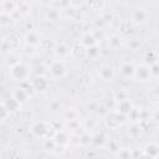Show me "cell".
<instances>
[{
    "label": "cell",
    "mask_w": 159,
    "mask_h": 159,
    "mask_svg": "<svg viewBox=\"0 0 159 159\" xmlns=\"http://www.w3.org/2000/svg\"><path fill=\"white\" fill-rule=\"evenodd\" d=\"M30 132L32 133L34 137L40 138V139L52 138L53 134L56 133L55 129L51 127V123L45 122V120H37V122L32 123L30 127Z\"/></svg>",
    "instance_id": "cell-1"
},
{
    "label": "cell",
    "mask_w": 159,
    "mask_h": 159,
    "mask_svg": "<svg viewBox=\"0 0 159 159\" xmlns=\"http://www.w3.org/2000/svg\"><path fill=\"white\" fill-rule=\"evenodd\" d=\"M47 73L52 80H61L67 73V66L63 60H52L47 66Z\"/></svg>",
    "instance_id": "cell-2"
},
{
    "label": "cell",
    "mask_w": 159,
    "mask_h": 159,
    "mask_svg": "<svg viewBox=\"0 0 159 159\" xmlns=\"http://www.w3.org/2000/svg\"><path fill=\"white\" fill-rule=\"evenodd\" d=\"M9 77L12 81L25 82L30 77V70L24 62H20V63L12 66L11 68H9Z\"/></svg>",
    "instance_id": "cell-3"
},
{
    "label": "cell",
    "mask_w": 159,
    "mask_h": 159,
    "mask_svg": "<svg viewBox=\"0 0 159 159\" xmlns=\"http://www.w3.org/2000/svg\"><path fill=\"white\" fill-rule=\"evenodd\" d=\"M19 47H20V39L15 34L7 35L1 41V50H2V55L4 56H6L7 53H10L12 51L19 50Z\"/></svg>",
    "instance_id": "cell-4"
},
{
    "label": "cell",
    "mask_w": 159,
    "mask_h": 159,
    "mask_svg": "<svg viewBox=\"0 0 159 159\" xmlns=\"http://www.w3.org/2000/svg\"><path fill=\"white\" fill-rule=\"evenodd\" d=\"M127 117L122 116L120 113H118L117 111H111L106 114L104 117V123L108 128H112V129H116V128H119L123 122L125 120Z\"/></svg>",
    "instance_id": "cell-5"
},
{
    "label": "cell",
    "mask_w": 159,
    "mask_h": 159,
    "mask_svg": "<svg viewBox=\"0 0 159 159\" xmlns=\"http://www.w3.org/2000/svg\"><path fill=\"white\" fill-rule=\"evenodd\" d=\"M153 78L152 72H150V67L145 63H140L138 66H135V71H134V80L138 82H148Z\"/></svg>",
    "instance_id": "cell-6"
},
{
    "label": "cell",
    "mask_w": 159,
    "mask_h": 159,
    "mask_svg": "<svg viewBox=\"0 0 159 159\" xmlns=\"http://www.w3.org/2000/svg\"><path fill=\"white\" fill-rule=\"evenodd\" d=\"M24 41H25V45H27V46L37 47V46L41 45L42 39H41V35H40V32H39L37 30L31 29V30H29V31L25 34Z\"/></svg>",
    "instance_id": "cell-7"
},
{
    "label": "cell",
    "mask_w": 159,
    "mask_h": 159,
    "mask_svg": "<svg viewBox=\"0 0 159 159\" xmlns=\"http://www.w3.org/2000/svg\"><path fill=\"white\" fill-rule=\"evenodd\" d=\"M97 75L104 82H112L116 78V71L109 65H101L97 68Z\"/></svg>",
    "instance_id": "cell-8"
},
{
    "label": "cell",
    "mask_w": 159,
    "mask_h": 159,
    "mask_svg": "<svg viewBox=\"0 0 159 159\" xmlns=\"http://www.w3.org/2000/svg\"><path fill=\"white\" fill-rule=\"evenodd\" d=\"M147 19H148V11H147L144 7L139 6V7H135V9L132 11L130 21H132L133 24H137V25L143 24V22H145Z\"/></svg>",
    "instance_id": "cell-9"
},
{
    "label": "cell",
    "mask_w": 159,
    "mask_h": 159,
    "mask_svg": "<svg viewBox=\"0 0 159 159\" xmlns=\"http://www.w3.org/2000/svg\"><path fill=\"white\" fill-rule=\"evenodd\" d=\"M31 87H32V89H35L37 92H42V91L47 89V87H48L47 77L46 76H41V75H36L31 80Z\"/></svg>",
    "instance_id": "cell-10"
},
{
    "label": "cell",
    "mask_w": 159,
    "mask_h": 159,
    "mask_svg": "<svg viewBox=\"0 0 159 159\" xmlns=\"http://www.w3.org/2000/svg\"><path fill=\"white\" fill-rule=\"evenodd\" d=\"M71 56L75 60H86V58H88V56H87V47H84L81 42H76L71 47Z\"/></svg>",
    "instance_id": "cell-11"
},
{
    "label": "cell",
    "mask_w": 159,
    "mask_h": 159,
    "mask_svg": "<svg viewBox=\"0 0 159 159\" xmlns=\"http://www.w3.org/2000/svg\"><path fill=\"white\" fill-rule=\"evenodd\" d=\"M133 108H134V106H133L132 101H130L129 98H127V99H123V101L117 102L116 111H117L118 113H120L122 116L128 117V116H129V113L132 112V109H133Z\"/></svg>",
    "instance_id": "cell-12"
},
{
    "label": "cell",
    "mask_w": 159,
    "mask_h": 159,
    "mask_svg": "<svg viewBox=\"0 0 159 159\" xmlns=\"http://www.w3.org/2000/svg\"><path fill=\"white\" fill-rule=\"evenodd\" d=\"M119 73L122 77L124 78H134V71H135V66H133L130 62H122L118 67Z\"/></svg>",
    "instance_id": "cell-13"
},
{
    "label": "cell",
    "mask_w": 159,
    "mask_h": 159,
    "mask_svg": "<svg viewBox=\"0 0 159 159\" xmlns=\"http://www.w3.org/2000/svg\"><path fill=\"white\" fill-rule=\"evenodd\" d=\"M1 103L6 107V109H7L10 113L17 112V111L20 109V107H21V103H20L14 96H10V97H7V98H4Z\"/></svg>",
    "instance_id": "cell-14"
},
{
    "label": "cell",
    "mask_w": 159,
    "mask_h": 159,
    "mask_svg": "<svg viewBox=\"0 0 159 159\" xmlns=\"http://www.w3.org/2000/svg\"><path fill=\"white\" fill-rule=\"evenodd\" d=\"M84 47L89 48V47H93V46H97L98 45V40L96 39L93 31H87L86 34L82 35L81 37V41H80Z\"/></svg>",
    "instance_id": "cell-15"
},
{
    "label": "cell",
    "mask_w": 159,
    "mask_h": 159,
    "mask_svg": "<svg viewBox=\"0 0 159 159\" xmlns=\"http://www.w3.org/2000/svg\"><path fill=\"white\" fill-rule=\"evenodd\" d=\"M52 139H53L55 143L58 144V145H66V147H68L70 132H67V130H65V129H63V130H57V132L53 134Z\"/></svg>",
    "instance_id": "cell-16"
},
{
    "label": "cell",
    "mask_w": 159,
    "mask_h": 159,
    "mask_svg": "<svg viewBox=\"0 0 159 159\" xmlns=\"http://www.w3.org/2000/svg\"><path fill=\"white\" fill-rule=\"evenodd\" d=\"M78 84L83 91H87L92 86V76L88 71H82L78 77Z\"/></svg>",
    "instance_id": "cell-17"
},
{
    "label": "cell",
    "mask_w": 159,
    "mask_h": 159,
    "mask_svg": "<svg viewBox=\"0 0 159 159\" xmlns=\"http://www.w3.org/2000/svg\"><path fill=\"white\" fill-rule=\"evenodd\" d=\"M143 152H144L145 154H148V155H150V157L158 159V158H159V144L155 143V142H149V143H147V144L144 145Z\"/></svg>",
    "instance_id": "cell-18"
},
{
    "label": "cell",
    "mask_w": 159,
    "mask_h": 159,
    "mask_svg": "<svg viewBox=\"0 0 159 159\" xmlns=\"http://www.w3.org/2000/svg\"><path fill=\"white\" fill-rule=\"evenodd\" d=\"M4 62H5V65H6L9 68H11L12 66H15V65H17V63H20V62H22V61H21V56H20L16 51H12V52H10V53H7V55L5 56Z\"/></svg>",
    "instance_id": "cell-19"
},
{
    "label": "cell",
    "mask_w": 159,
    "mask_h": 159,
    "mask_svg": "<svg viewBox=\"0 0 159 159\" xmlns=\"http://www.w3.org/2000/svg\"><path fill=\"white\" fill-rule=\"evenodd\" d=\"M53 53L56 55V57L58 60H63L66 56L71 55V48H68L65 43H57L53 50Z\"/></svg>",
    "instance_id": "cell-20"
},
{
    "label": "cell",
    "mask_w": 159,
    "mask_h": 159,
    "mask_svg": "<svg viewBox=\"0 0 159 159\" xmlns=\"http://www.w3.org/2000/svg\"><path fill=\"white\" fill-rule=\"evenodd\" d=\"M45 17L48 21H57L60 19V10L48 4V7L45 10Z\"/></svg>",
    "instance_id": "cell-21"
},
{
    "label": "cell",
    "mask_w": 159,
    "mask_h": 159,
    "mask_svg": "<svg viewBox=\"0 0 159 159\" xmlns=\"http://www.w3.org/2000/svg\"><path fill=\"white\" fill-rule=\"evenodd\" d=\"M21 104L22 103H25L27 99H29V97H30V93H29V91L27 89H25V88H22V87H19V88H16V91L14 92V94H12Z\"/></svg>",
    "instance_id": "cell-22"
},
{
    "label": "cell",
    "mask_w": 159,
    "mask_h": 159,
    "mask_svg": "<svg viewBox=\"0 0 159 159\" xmlns=\"http://www.w3.org/2000/svg\"><path fill=\"white\" fill-rule=\"evenodd\" d=\"M0 9H1V11L12 14L17 9V2L16 1H11V0H4V1L0 2Z\"/></svg>",
    "instance_id": "cell-23"
},
{
    "label": "cell",
    "mask_w": 159,
    "mask_h": 159,
    "mask_svg": "<svg viewBox=\"0 0 159 159\" xmlns=\"http://www.w3.org/2000/svg\"><path fill=\"white\" fill-rule=\"evenodd\" d=\"M14 21H15V19H14L12 14L5 12V11H0V26L1 27H7Z\"/></svg>",
    "instance_id": "cell-24"
},
{
    "label": "cell",
    "mask_w": 159,
    "mask_h": 159,
    "mask_svg": "<svg viewBox=\"0 0 159 159\" xmlns=\"http://www.w3.org/2000/svg\"><path fill=\"white\" fill-rule=\"evenodd\" d=\"M122 43H123V39L118 34H113L108 37V46L112 48H118Z\"/></svg>",
    "instance_id": "cell-25"
},
{
    "label": "cell",
    "mask_w": 159,
    "mask_h": 159,
    "mask_svg": "<svg viewBox=\"0 0 159 159\" xmlns=\"http://www.w3.org/2000/svg\"><path fill=\"white\" fill-rule=\"evenodd\" d=\"M116 155L118 159H133V152L130 148H120Z\"/></svg>",
    "instance_id": "cell-26"
},
{
    "label": "cell",
    "mask_w": 159,
    "mask_h": 159,
    "mask_svg": "<svg viewBox=\"0 0 159 159\" xmlns=\"http://www.w3.org/2000/svg\"><path fill=\"white\" fill-rule=\"evenodd\" d=\"M97 125H98V122H97V119L93 118V117H88V118L84 119V122H83V128H84L87 132L96 129Z\"/></svg>",
    "instance_id": "cell-27"
},
{
    "label": "cell",
    "mask_w": 159,
    "mask_h": 159,
    "mask_svg": "<svg viewBox=\"0 0 159 159\" xmlns=\"http://www.w3.org/2000/svg\"><path fill=\"white\" fill-rule=\"evenodd\" d=\"M80 114L76 109H66L63 112V119L65 120H72V119H78Z\"/></svg>",
    "instance_id": "cell-28"
},
{
    "label": "cell",
    "mask_w": 159,
    "mask_h": 159,
    "mask_svg": "<svg viewBox=\"0 0 159 159\" xmlns=\"http://www.w3.org/2000/svg\"><path fill=\"white\" fill-rule=\"evenodd\" d=\"M17 2V11L21 14V15H27L29 12H30V5H29V2H26V1H16Z\"/></svg>",
    "instance_id": "cell-29"
},
{
    "label": "cell",
    "mask_w": 159,
    "mask_h": 159,
    "mask_svg": "<svg viewBox=\"0 0 159 159\" xmlns=\"http://www.w3.org/2000/svg\"><path fill=\"white\" fill-rule=\"evenodd\" d=\"M56 42L53 41V40H51V39H43L42 40V42H41V45H40V47H42L43 50H55V47H56Z\"/></svg>",
    "instance_id": "cell-30"
},
{
    "label": "cell",
    "mask_w": 159,
    "mask_h": 159,
    "mask_svg": "<svg viewBox=\"0 0 159 159\" xmlns=\"http://www.w3.org/2000/svg\"><path fill=\"white\" fill-rule=\"evenodd\" d=\"M93 142V135L89 132H84L83 134H81V145H89Z\"/></svg>",
    "instance_id": "cell-31"
},
{
    "label": "cell",
    "mask_w": 159,
    "mask_h": 159,
    "mask_svg": "<svg viewBox=\"0 0 159 159\" xmlns=\"http://www.w3.org/2000/svg\"><path fill=\"white\" fill-rule=\"evenodd\" d=\"M81 145V135L70 133V142L68 147H80Z\"/></svg>",
    "instance_id": "cell-32"
},
{
    "label": "cell",
    "mask_w": 159,
    "mask_h": 159,
    "mask_svg": "<svg viewBox=\"0 0 159 159\" xmlns=\"http://www.w3.org/2000/svg\"><path fill=\"white\" fill-rule=\"evenodd\" d=\"M157 61H159L158 60V57H157V53L154 52V51H149L147 55H145V65H148V66H152L154 62H157Z\"/></svg>",
    "instance_id": "cell-33"
},
{
    "label": "cell",
    "mask_w": 159,
    "mask_h": 159,
    "mask_svg": "<svg viewBox=\"0 0 159 159\" xmlns=\"http://www.w3.org/2000/svg\"><path fill=\"white\" fill-rule=\"evenodd\" d=\"M55 147H56V143H55V140L52 138H45L43 139V148L46 150H48V152L52 153V150L55 149Z\"/></svg>",
    "instance_id": "cell-34"
},
{
    "label": "cell",
    "mask_w": 159,
    "mask_h": 159,
    "mask_svg": "<svg viewBox=\"0 0 159 159\" xmlns=\"http://www.w3.org/2000/svg\"><path fill=\"white\" fill-rule=\"evenodd\" d=\"M48 108H50L51 112H60L62 109V103L60 101H57V99H53V101H51Z\"/></svg>",
    "instance_id": "cell-35"
},
{
    "label": "cell",
    "mask_w": 159,
    "mask_h": 159,
    "mask_svg": "<svg viewBox=\"0 0 159 159\" xmlns=\"http://www.w3.org/2000/svg\"><path fill=\"white\" fill-rule=\"evenodd\" d=\"M98 53H99L98 45H97V46H93V47L87 48V56H88V58H96Z\"/></svg>",
    "instance_id": "cell-36"
},
{
    "label": "cell",
    "mask_w": 159,
    "mask_h": 159,
    "mask_svg": "<svg viewBox=\"0 0 159 159\" xmlns=\"http://www.w3.org/2000/svg\"><path fill=\"white\" fill-rule=\"evenodd\" d=\"M114 97H116V101H117V102H119V101H123V99H127V98H129V97H128V93H127L125 91H123V89H119V91H117V92L114 93Z\"/></svg>",
    "instance_id": "cell-37"
},
{
    "label": "cell",
    "mask_w": 159,
    "mask_h": 159,
    "mask_svg": "<svg viewBox=\"0 0 159 159\" xmlns=\"http://www.w3.org/2000/svg\"><path fill=\"white\" fill-rule=\"evenodd\" d=\"M149 119H150V112L144 109V108L139 109V120L145 122V120H149Z\"/></svg>",
    "instance_id": "cell-38"
},
{
    "label": "cell",
    "mask_w": 159,
    "mask_h": 159,
    "mask_svg": "<svg viewBox=\"0 0 159 159\" xmlns=\"http://www.w3.org/2000/svg\"><path fill=\"white\" fill-rule=\"evenodd\" d=\"M66 152H67V147H66V145H58V144H56L55 149L52 150V153L56 154V155H62V154H65Z\"/></svg>",
    "instance_id": "cell-39"
},
{
    "label": "cell",
    "mask_w": 159,
    "mask_h": 159,
    "mask_svg": "<svg viewBox=\"0 0 159 159\" xmlns=\"http://www.w3.org/2000/svg\"><path fill=\"white\" fill-rule=\"evenodd\" d=\"M150 67V72H152V76L153 77H159V61L154 62Z\"/></svg>",
    "instance_id": "cell-40"
},
{
    "label": "cell",
    "mask_w": 159,
    "mask_h": 159,
    "mask_svg": "<svg viewBox=\"0 0 159 159\" xmlns=\"http://www.w3.org/2000/svg\"><path fill=\"white\" fill-rule=\"evenodd\" d=\"M128 45H129L130 50H137V48H139V46H140V41H139L138 39H130V40L128 41Z\"/></svg>",
    "instance_id": "cell-41"
},
{
    "label": "cell",
    "mask_w": 159,
    "mask_h": 159,
    "mask_svg": "<svg viewBox=\"0 0 159 159\" xmlns=\"http://www.w3.org/2000/svg\"><path fill=\"white\" fill-rule=\"evenodd\" d=\"M127 118H130V119H132V120H134V122H135V120H139V109L134 107Z\"/></svg>",
    "instance_id": "cell-42"
},
{
    "label": "cell",
    "mask_w": 159,
    "mask_h": 159,
    "mask_svg": "<svg viewBox=\"0 0 159 159\" xmlns=\"http://www.w3.org/2000/svg\"><path fill=\"white\" fill-rule=\"evenodd\" d=\"M106 25H107V24H106V21L102 19V16H101V17H97V19L94 20V26L97 27V30H102Z\"/></svg>",
    "instance_id": "cell-43"
},
{
    "label": "cell",
    "mask_w": 159,
    "mask_h": 159,
    "mask_svg": "<svg viewBox=\"0 0 159 159\" xmlns=\"http://www.w3.org/2000/svg\"><path fill=\"white\" fill-rule=\"evenodd\" d=\"M108 148H109V150H111L112 153H114V154H117V153H118V150L120 149V148H119V145H118V143H117V142H114V140H111V142H109Z\"/></svg>",
    "instance_id": "cell-44"
},
{
    "label": "cell",
    "mask_w": 159,
    "mask_h": 159,
    "mask_svg": "<svg viewBox=\"0 0 159 159\" xmlns=\"http://www.w3.org/2000/svg\"><path fill=\"white\" fill-rule=\"evenodd\" d=\"M0 112H1V119H2V120H5V119L11 114V113L6 109V107H5L2 103H1V106H0Z\"/></svg>",
    "instance_id": "cell-45"
},
{
    "label": "cell",
    "mask_w": 159,
    "mask_h": 159,
    "mask_svg": "<svg viewBox=\"0 0 159 159\" xmlns=\"http://www.w3.org/2000/svg\"><path fill=\"white\" fill-rule=\"evenodd\" d=\"M102 19L106 21V24H108V22H111V21L113 20V14H112V12H107V11H104V12L102 14Z\"/></svg>",
    "instance_id": "cell-46"
},
{
    "label": "cell",
    "mask_w": 159,
    "mask_h": 159,
    "mask_svg": "<svg viewBox=\"0 0 159 159\" xmlns=\"http://www.w3.org/2000/svg\"><path fill=\"white\" fill-rule=\"evenodd\" d=\"M150 119H153V120H155V122L159 123V108H157V109L153 111V113L150 114Z\"/></svg>",
    "instance_id": "cell-47"
},
{
    "label": "cell",
    "mask_w": 159,
    "mask_h": 159,
    "mask_svg": "<svg viewBox=\"0 0 159 159\" xmlns=\"http://www.w3.org/2000/svg\"><path fill=\"white\" fill-rule=\"evenodd\" d=\"M135 159H155V158H153V157H150V155L145 154V153L142 150V153H139V155H137V157H135Z\"/></svg>",
    "instance_id": "cell-48"
},
{
    "label": "cell",
    "mask_w": 159,
    "mask_h": 159,
    "mask_svg": "<svg viewBox=\"0 0 159 159\" xmlns=\"http://www.w3.org/2000/svg\"><path fill=\"white\" fill-rule=\"evenodd\" d=\"M157 104H158V107H159V99H158V101H157Z\"/></svg>",
    "instance_id": "cell-49"
}]
</instances>
